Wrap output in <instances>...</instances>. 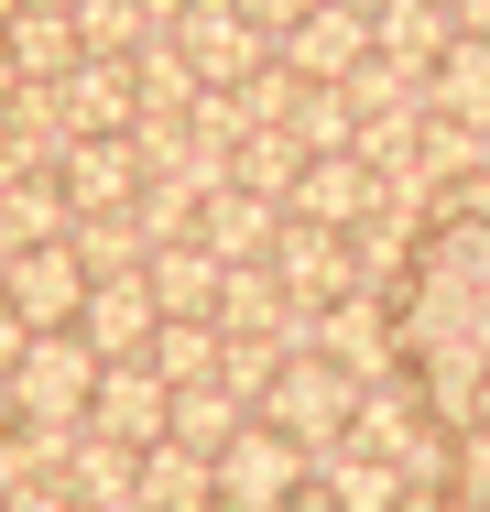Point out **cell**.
<instances>
[{
  "label": "cell",
  "mask_w": 490,
  "mask_h": 512,
  "mask_svg": "<svg viewBox=\"0 0 490 512\" xmlns=\"http://www.w3.org/2000/svg\"><path fill=\"white\" fill-rule=\"evenodd\" d=\"M360 11H382V0H360Z\"/></svg>",
  "instance_id": "29"
},
{
  "label": "cell",
  "mask_w": 490,
  "mask_h": 512,
  "mask_svg": "<svg viewBox=\"0 0 490 512\" xmlns=\"http://www.w3.org/2000/svg\"><path fill=\"white\" fill-rule=\"evenodd\" d=\"M131 502H142V512H218V469H207L196 447L164 436V447L131 458Z\"/></svg>",
  "instance_id": "18"
},
{
  "label": "cell",
  "mask_w": 490,
  "mask_h": 512,
  "mask_svg": "<svg viewBox=\"0 0 490 512\" xmlns=\"http://www.w3.org/2000/svg\"><path fill=\"white\" fill-rule=\"evenodd\" d=\"M0 44H11V66H22V88H55L88 44H77V11H55V0H22L11 22H0Z\"/></svg>",
  "instance_id": "16"
},
{
  "label": "cell",
  "mask_w": 490,
  "mask_h": 512,
  "mask_svg": "<svg viewBox=\"0 0 490 512\" xmlns=\"http://www.w3.org/2000/svg\"><path fill=\"white\" fill-rule=\"evenodd\" d=\"M88 262H77V240H33V251H0V306L22 316L33 338L44 327H77V306H88Z\"/></svg>",
  "instance_id": "5"
},
{
  "label": "cell",
  "mask_w": 490,
  "mask_h": 512,
  "mask_svg": "<svg viewBox=\"0 0 490 512\" xmlns=\"http://www.w3.org/2000/svg\"><path fill=\"white\" fill-rule=\"evenodd\" d=\"M142 284H153V306H164V316H207V327H218V284H229V262H218L207 240H164V251L142 262Z\"/></svg>",
  "instance_id": "17"
},
{
  "label": "cell",
  "mask_w": 490,
  "mask_h": 512,
  "mask_svg": "<svg viewBox=\"0 0 490 512\" xmlns=\"http://www.w3.org/2000/svg\"><path fill=\"white\" fill-rule=\"evenodd\" d=\"M273 273H284L294 316H327L338 295H360V262H349V240H338V229H305V218H284V240H273Z\"/></svg>",
  "instance_id": "10"
},
{
  "label": "cell",
  "mask_w": 490,
  "mask_h": 512,
  "mask_svg": "<svg viewBox=\"0 0 490 512\" xmlns=\"http://www.w3.org/2000/svg\"><path fill=\"white\" fill-rule=\"evenodd\" d=\"M284 218H305V229H371L382 218V175L360 164V153H305V175H294V197H284Z\"/></svg>",
  "instance_id": "7"
},
{
  "label": "cell",
  "mask_w": 490,
  "mask_h": 512,
  "mask_svg": "<svg viewBox=\"0 0 490 512\" xmlns=\"http://www.w3.org/2000/svg\"><path fill=\"white\" fill-rule=\"evenodd\" d=\"M88 425L109 436V447H131V458H142V447H164V436H175V382H153L142 360H109V371H98Z\"/></svg>",
  "instance_id": "9"
},
{
  "label": "cell",
  "mask_w": 490,
  "mask_h": 512,
  "mask_svg": "<svg viewBox=\"0 0 490 512\" xmlns=\"http://www.w3.org/2000/svg\"><path fill=\"white\" fill-rule=\"evenodd\" d=\"M240 425H251V404H240V393H229L218 371H207V382H186V393H175V447H196V458H218V447H229Z\"/></svg>",
  "instance_id": "20"
},
{
  "label": "cell",
  "mask_w": 490,
  "mask_h": 512,
  "mask_svg": "<svg viewBox=\"0 0 490 512\" xmlns=\"http://www.w3.org/2000/svg\"><path fill=\"white\" fill-rule=\"evenodd\" d=\"M196 240H207L218 262H273V240H284V197H251V186H207V218H196Z\"/></svg>",
  "instance_id": "14"
},
{
  "label": "cell",
  "mask_w": 490,
  "mask_h": 512,
  "mask_svg": "<svg viewBox=\"0 0 490 512\" xmlns=\"http://www.w3.org/2000/svg\"><path fill=\"white\" fill-rule=\"evenodd\" d=\"M447 44H458V11H447V0H382V11H371V55H382L392 77H414V88L436 77Z\"/></svg>",
  "instance_id": "13"
},
{
  "label": "cell",
  "mask_w": 490,
  "mask_h": 512,
  "mask_svg": "<svg viewBox=\"0 0 490 512\" xmlns=\"http://www.w3.org/2000/svg\"><path fill=\"white\" fill-rule=\"evenodd\" d=\"M218 338H305V316H294L273 262H229V284H218Z\"/></svg>",
  "instance_id": "15"
},
{
  "label": "cell",
  "mask_w": 490,
  "mask_h": 512,
  "mask_svg": "<svg viewBox=\"0 0 490 512\" xmlns=\"http://www.w3.org/2000/svg\"><path fill=\"white\" fill-rule=\"evenodd\" d=\"M153 327H164V306H153V284H142V273H98L88 306H77V338H88L98 360H142V349H153Z\"/></svg>",
  "instance_id": "11"
},
{
  "label": "cell",
  "mask_w": 490,
  "mask_h": 512,
  "mask_svg": "<svg viewBox=\"0 0 490 512\" xmlns=\"http://www.w3.org/2000/svg\"><path fill=\"white\" fill-rule=\"evenodd\" d=\"M142 371H153V382H175V393L207 382V371H218V327H207V316H164V327H153V349H142Z\"/></svg>",
  "instance_id": "21"
},
{
  "label": "cell",
  "mask_w": 490,
  "mask_h": 512,
  "mask_svg": "<svg viewBox=\"0 0 490 512\" xmlns=\"http://www.w3.org/2000/svg\"><path fill=\"white\" fill-rule=\"evenodd\" d=\"M305 153H360V99L349 88H294V120H284Z\"/></svg>",
  "instance_id": "22"
},
{
  "label": "cell",
  "mask_w": 490,
  "mask_h": 512,
  "mask_svg": "<svg viewBox=\"0 0 490 512\" xmlns=\"http://www.w3.org/2000/svg\"><path fill=\"white\" fill-rule=\"evenodd\" d=\"M284 512H338V502H327V491H316V480H305V491H294V502Z\"/></svg>",
  "instance_id": "27"
},
{
  "label": "cell",
  "mask_w": 490,
  "mask_h": 512,
  "mask_svg": "<svg viewBox=\"0 0 490 512\" xmlns=\"http://www.w3.org/2000/svg\"><path fill=\"white\" fill-rule=\"evenodd\" d=\"M240 11H251V22H262L273 44H284V33H294V22H305V11H316V0H240Z\"/></svg>",
  "instance_id": "25"
},
{
  "label": "cell",
  "mask_w": 490,
  "mask_h": 512,
  "mask_svg": "<svg viewBox=\"0 0 490 512\" xmlns=\"http://www.w3.org/2000/svg\"><path fill=\"white\" fill-rule=\"evenodd\" d=\"M55 11H77V0H55Z\"/></svg>",
  "instance_id": "28"
},
{
  "label": "cell",
  "mask_w": 490,
  "mask_h": 512,
  "mask_svg": "<svg viewBox=\"0 0 490 512\" xmlns=\"http://www.w3.org/2000/svg\"><path fill=\"white\" fill-rule=\"evenodd\" d=\"M447 11H458V33H480V44H490V0H447Z\"/></svg>",
  "instance_id": "26"
},
{
  "label": "cell",
  "mask_w": 490,
  "mask_h": 512,
  "mask_svg": "<svg viewBox=\"0 0 490 512\" xmlns=\"http://www.w3.org/2000/svg\"><path fill=\"white\" fill-rule=\"evenodd\" d=\"M55 197H66V218H109V207L142 197V142H66L55 153Z\"/></svg>",
  "instance_id": "12"
},
{
  "label": "cell",
  "mask_w": 490,
  "mask_h": 512,
  "mask_svg": "<svg viewBox=\"0 0 490 512\" xmlns=\"http://www.w3.org/2000/svg\"><path fill=\"white\" fill-rule=\"evenodd\" d=\"M425 109L490 142V44H480V33H458V44L436 55V77H425Z\"/></svg>",
  "instance_id": "19"
},
{
  "label": "cell",
  "mask_w": 490,
  "mask_h": 512,
  "mask_svg": "<svg viewBox=\"0 0 490 512\" xmlns=\"http://www.w3.org/2000/svg\"><path fill=\"white\" fill-rule=\"evenodd\" d=\"M349 414H360V382H349L327 349H305V338H294L284 371H273V393H262V425H284V436H305V447H338V436H349Z\"/></svg>",
  "instance_id": "3"
},
{
  "label": "cell",
  "mask_w": 490,
  "mask_h": 512,
  "mask_svg": "<svg viewBox=\"0 0 490 512\" xmlns=\"http://www.w3.org/2000/svg\"><path fill=\"white\" fill-rule=\"evenodd\" d=\"M164 33H175V55L196 66V88H240V77H262V66L284 55V44H273L240 0H186Z\"/></svg>",
  "instance_id": "4"
},
{
  "label": "cell",
  "mask_w": 490,
  "mask_h": 512,
  "mask_svg": "<svg viewBox=\"0 0 490 512\" xmlns=\"http://www.w3.org/2000/svg\"><path fill=\"white\" fill-rule=\"evenodd\" d=\"M153 33H164V22H153L142 0H77V44H88V55H120V66H131Z\"/></svg>",
  "instance_id": "23"
},
{
  "label": "cell",
  "mask_w": 490,
  "mask_h": 512,
  "mask_svg": "<svg viewBox=\"0 0 490 512\" xmlns=\"http://www.w3.org/2000/svg\"><path fill=\"white\" fill-rule=\"evenodd\" d=\"M98 371H109V360H98L77 327H44V338H22V360H11L0 382H11V414H22V425H88Z\"/></svg>",
  "instance_id": "1"
},
{
  "label": "cell",
  "mask_w": 490,
  "mask_h": 512,
  "mask_svg": "<svg viewBox=\"0 0 490 512\" xmlns=\"http://www.w3.org/2000/svg\"><path fill=\"white\" fill-rule=\"evenodd\" d=\"M294 175H305V142L294 131H251L229 153V186H251V197H294Z\"/></svg>",
  "instance_id": "24"
},
{
  "label": "cell",
  "mask_w": 490,
  "mask_h": 512,
  "mask_svg": "<svg viewBox=\"0 0 490 512\" xmlns=\"http://www.w3.org/2000/svg\"><path fill=\"white\" fill-rule=\"evenodd\" d=\"M284 66L305 88H349V77L371 66V11H360V0H316V11L284 33Z\"/></svg>",
  "instance_id": "8"
},
{
  "label": "cell",
  "mask_w": 490,
  "mask_h": 512,
  "mask_svg": "<svg viewBox=\"0 0 490 512\" xmlns=\"http://www.w3.org/2000/svg\"><path fill=\"white\" fill-rule=\"evenodd\" d=\"M305 349H327V360H338V371L371 393V382H392V360H403V327H392L382 295L360 284V295H338L327 316H305Z\"/></svg>",
  "instance_id": "6"
},
{
  "label": "cell",
  "mask_w": 490,
  "mask_h": 512,
  "mask_svg": "<svg viewBox=\"0 0 490 512\" xmlns=\"http://www.w3.org/2000/svg\"><path fill=\"white\" fill-rule=\"evenodd\" d=\"M207 469H218V512H284L294 491L316 480V447L251 414V425H240V436H229V447H218Z\"/></svg>",
  "instance_id": "2"
}]
</instances>
